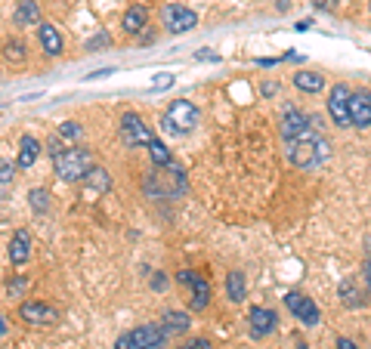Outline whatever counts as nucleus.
<instances>
[{"mask_svg": "<svg viewBox=\"0 0 371 349\" xmlns=\"http://www.w3.org/2000/svg\"><path fill=\"white\" fill-rule=\"evenodd\" d=\"M288 158H291L294 167H315L319 161L328 158V143L315 133H306L300 139H288Z\"/></svg>", "mask_w": 371, "mask_h": 349, "instance_id": "f257e3e1", "label": "nucleus"}, {"mask_svg": "<svg viewBox=\"0 0 371 349\" xmlns=\"http://www.w3.org/2000/svg\"><path fill=\"white\" fill-rule=\"evenodd\" d=\"M245 290H248L245 275H241V272H229L226 275V297L232 300V303H241V300H245Z\"/></svg>", "mask_w": 371, "mask_h": 349, "instance_id": "4be33fe9", "label": "nucleus"}, {"mask_svg": "<svg viewBox=\"0 0 371 349\" xmlns=\"http://www.w3.org/2000/svg\"><path fill=\"white\" fill-rule=\"evenodd\" d=\"M306 133H312L310 118H306L303 111H297V108H285V115H282V136L285 139H300Z\"/></svg>", "mask_w": 371, "mask_h": 349, "instance_id": "9b49d317", "label": "nucleus"}, {"mask_svg": "<svg viewBox=\"0 0 371 349\" xmlns=\"http://www.w3.org/2000/svg\"><path fill=\"white\" fill-rule=\"evenodd\" d=\"M285 306H288V313H291L294 318H300L303 325H319V318H322L319 306H315L306 294H300V290H288V294H285Z\"/></svg>", "mask_w": 371, "mask_h": 349, "instance_id": "6e6552de", "label": "nucleus"}, {"mask_svg": "<svg viewBox=\"0 0 371 349\" xmlns=\"http://www.w3.org/2000/svg\"><path fill=\"white\" fill-rule=\"evenodd\" d=\"M28 257H31V235L25 229H19L13 235V241H9V263H13V266H22Z\"/></svg>", "mask_w": 371, "mask_h": 349, "instance_id": "2eb2a0df", "label": "nucleus"}, {"mask_svg": "<svg viewBox=\"0 0 371 349\" xmlns=\"http://www.w3.org/2000/svg\"><path fill=\"white\" fill-rule=\"evenodd\" d=\"M0 334H4V337L9 334V325H6V315H4V318H0Z\"/></svg>", "mask_w": 371, "mask_h": 349, "instance_id": "4c0bfd02", "label": "nucleus"}, {"mask_svg": "<svg viewBox=\"0 0 371 349\" xmlns=\"http://www.w3.org/2000/svg\"><path fill=\"white\" fill-rule=\"evenodd\" d=\"M365 281H368V290H371V260L365 263Z\"/></svg>", "mask_w": 371, "mask_h": 349, "instance_id": "58836bf2", "label": "nucleus"}, {"mask_svg": "<svg viewBox=\"0 0 371 349\" xmlns=\"http://www.w3.org/2000/svg\"><path fill=\"white\" fill-rule=\"evenodd\" d=\"M337 349H359V346L352 343V340H347V337H340V340H337Z\"/></svg>", "mask_w": 371, "mask_h": 349, "instance_id": "72a5a7b5", "label": "nucleus"}, {"mask_svg": "<svg viewBox=\"0 0 371 349\" xmlns=\"http://www.w3.org/2000/svg\"><path fill=\"white\" fill-rule=\"evenodd\" d=\"M180 349H213V346H210V340H204V337H195V340H189Z\"/></svg>", "mask_w": 371, "mask_h": 349, "instance_id": "c85d7f7f", "label": "nucleus"}, {"mask_svg": "<svg viewBox=\"0 0 371 349\" xmlns=\"http://www.w3.org/2000/svg\"><path fill=\"white\" fill-rule=\"evenodd\" d=\"M148 155H152V164L155 167H171L173 158L171 152H167V146L161 143V139H152V146H148Z\"/></svg>", "mask_w": 371, "mask_h": 349, "instance_id": "b1692460", "label": "nucleus"}, {"mask_svg": "<svg viewBox=\"0 0 371 349\" xmlns=\"http://www.w3.org/2000/svg\"><path fill=\"white\" fill-rule=\"evenodd\" d=\"M83 179H87V192L90 195H102V192H108V188H111V176L102 171V167H93Z\"/></svg>", "mask_w": 371, "mask_h": 349, "instance_id": "aec40b11", "label": "nucleus"}, {"mask_svg": "<svg viewBox=\"0 0 371 349\" xmlns=\"http://www.w3.org/2000/svg\"><path fill=\"white\" fill-rule=\"evenodd\" d=\"M53 171L62 183H78L93 171V155L90 148H65L59 158H53Z\"/></svg>", "mask_w": 371, "mask_h": 349, "instance_id": "f03ea898", "label": "nucleus"}, {"mask_svg": "<svg viewBox=\"0 0 371 349\" xmlns=\"http://www.w3.org/2000/svg\"><path fill=\"white\" fill-rule=\"evenodd\" d=\"M310 25H312V22H310V19H303V22H297L294 28H297V31H306V28H310Z\"/></svg>", "mask_w": 371, "mask_h": 349, "instance_id": "e433bc0d", "label": "nucleus"}, {"mask_svg": "<svg viewBox=\"0 0 371 349\" xmlns=\"http://www.w3.org/2000/svg\"><path fill=\"white\" fill-rule=\"evenodd\" d=\"M28 198H31V207H34V211H46V198H50V195H46L44 192V188H34V192L31 195H28Z\"/></svg>", "mask_w": 371, "mask_h": 349, "instance_id": "bb28decb", "label": "nucleus"}, {"mask_svg": "<svg viewBox=\"0 0 371 349\" xmlns=\"http://www.w3.org/2000/svg\"><path fill=\"white\" fill-rule=\"evenodd\" d=\"M294 87L303 90V93H319L325 87V78L322 74H315V71H297L294 74Z\"/></svg>", "mask_w": 371, "mask_h": 349, "instance_id": "412c9836", "label": "nucleus"}, {"mask_svg": "<svg viewBox=\"0 0 371 349\" xmlns=\"http://www.w3.org/2000/svg\"><path fill=\"white\" fill-rule=\"evenodd\" d=\"M83 133L81 124H74V121H65V124H59V136H68V139H78Z\"/></svg>", "mask_w": 371, "mask_h": 349, "instance_id": "a878e982", "label": "nucleus"}, {"mask_svg": "<svg viewBox=\"0 0 371 349\" xmlns=\"http://www.w3.org/2000/svg\"><path fill=\"white\" fill-rule=\"evenodd\" d=\"M275 90H278V87H275L273 81H269V84H263V90H260V93H263V96H275Z\"/></svg>", "mask_w": 371, "mask_h": 349, "instance_id": "473e14b6", "label": "nucleus"}, {"mask_svg": "<svg viewBox=\"0 0 371 349\" xmlns=\"http://www.w3.org/2000/svg\"><path fill=\"white\" fill-rule=\"evenodd\" d=\"M37 19H41L37 0H19V6L13 9V22L25 28V25H37Z\"/></svg>", "mask_w": 371, "mask_h": 349, "instance_id": "a211bd4d", "label": "nucleus"}, {"mask_svg": "<svg viewBox=\"0 0 371 349\" xmlns=\"http://www.w3.org/2000/svg\"><path fill=\"white\" fill-rule=\"evenodd\" d=\"M183 288H192V309L195 313H201L204 306L210 303V281L201 275V272H192V269H183L180 275H176Z\"/></svg>", "mask_w": 371, "mask_h": 349, "instance_id": "0eeeda50", "label": "nucleus"}, {"mask_svg": "<svg viewBox=\"0 0 371 349\" xmlns=\"http://www.w3.org/2000/svg\"><path fill=\"white\" fill-rule=\"evenodd\" d=\"M121 139H124V146L130 148H139V146H152V130L143 124V118L133 115V111H127L124 118H121Z\"/></svg>", "mask_w": 371, "mask_h": 349, "instance_id": "39448f33", "label": "nucleus"}, {"mask_svg": "<svg viewBox=\"0 0 371 349\" xmlns=\"http://www.w3.org/2000/svg\"><path fill=\"white\" fill-rule=\"evenodd\" d=\"M37 158H41V143L34 136H22L19 139V167H34Z\"/></svg>", "mask_w": 371, "mask_h": 349, "instance_id": "f3484780", "label": "nucleus"}, {"mask_svg": "<svg viewBox=\"0 0 371 349\" xmlns=\"http://www.w3.org/2000/svg\"><path fill=\"white\" fill-rule=\"evenodd\" d=\"M319 9H334V0H312Z\"/></svg>", "mask_w": 371, "mask_h": 349, "instance_id": "f704fd0d", "label": "nucleus"}, {"mask_svg": "<svg viewBox=\"0 0 371 349\" xmlns=\"http://www.w3.org/2000/svg\"><path fill=\"white\" fill-rule=\"evenodd\" d=\"M350 118L352 127H371V93L356 90L350 96Z\"/></svg>", "mask_w": 371, "mask_h": 349, "instance_id": "f8f14e48", "label": "nucleus"}, {"mask_svg": "<svg viewBox=\"0 0 371 349\" xmlns=\"http://www.w3.org/2000/svg\"><path fill=\"white\" fill-rule=\"evenodd\" d=\"M167 337H171V331L164 328V322H148V325H139L130 331V340H133L136 349H161L167 343Z\"/></svg>", "mask_w": 371, "mask_h": 349, "instance_id": "1a4fd4ad", "label": "nucleus"}, {"mask_svg": "<svg viewBox=\"0 0 371 349\" xmlns=\"http://www.w3.org/2000/svg\"><path fill=\"white\" fill-rule=\"evenodd\" d=\"M248 322H250V334H254V337H266V334L275 331L278 315L273 313V309H266V306H254L248 313Z\"/></svg>", "mask_w": 371, "mask_h": 349, "instance_id": "ddd939ff", "label": "nucleus"}, {"mask_svg": "<svg viewBox=\"0 0 371 349\" xmlns=\"http://www.w3.org/2000/svg\"><path fill=\"white\" fill-rule=\"evenodd\" d=\"M161 22L171 34H183V31H192V28L198 25V16H195L192 9H186L183 4H167L161 9Z\"/></svg>", "mask_w": 371, "mask_h": 349, "instance_id": "423d86ee", "label": "nucleus"}, {"mask_svg": "<svg viewBox=\"0 0 371 349\" xmlns=\"http://www.w3.org/2000/svg\"><path fill=\"white\" fill-rule=\"evenodd\" d=\"M108 44V34H99V37H93V41L87 44V50H96V46H106Z\"/></svg>", "mask_w": 371, "mask_h": 349, "instance_id": "c756f323", "label": "nucleus"}, {"mask_svg": "<svg viewBox=\"0 0 371 349\" xmlns=\"http://www.w3.org/2000/svg\"><path fill=\"white\" fill-rule=\"evenodd\" d=\"M4 56H6L9 62H22V59H25V53H22V44H19V41H9V44H6V53H4Z\"/></svg>", "mask_w": 371, "mask_h": 349, "instance_id": "393cba45", "label": "nucleus"}, {"mask_svg": "<svg viewBox=\"0 0 371 349\" xmlns=\"http://www.w3.org/2000/svg\"><path fill=\"white\" fill-rule=\"evenodd\" d=\"M161 322H164V328L171 334H183V331H189V325H192L189 315H186V313H173V309H171V313H164Z\"/></svg>", "mask_w": 371, "mask_h": 349, "instance_id": "5701e85b", "label": "nucleus"}, {"mask_svg": "<svg viewBox=\"0 0 371 349\" xmlns=\"http://www.w3.org/2000/svg\"><path fill=\"white\" fill-rule=\"evenodd\" d=\"M19 315L31 325H56L59 322V313L50 303H41V300H28V303L19 306Z\"/></svg>", "mask_w": 371, "mask_h": 349, "instance_id": "9d476101", "label": "nucleus"}, {"mask_svg": "<svg viewBox=\"0 0 371 349\" xmlns=\"http://www.w3.org/2000/svg\"><path fill=\"white\" fill-rule=\"evenodd\" d=\"M164 285H167V278H164V275H155V278H152V288H158V290H161Z\"/></svg>", "mask_w": 371, "mask_h": 349, "instance_id": "c9c22d12", "label": "nucleus"}, {"mask_svg": "<svg viewBox=\"0 0 371 349\" xmlns=\"http://www.w3.org/2000/svg\"><path fill=\"white\" fill-rule=\"evenodd\" d=\"M22 290H25V281H22V278H16V281H9V285H6V294H9V297H19Z\"/></svg>", "mask_w": 371, "mask_h": 349, "instance_id": "cd10ccee", "label": "nucleus"}, {"mask_svg": "<svg viewBox=\"0 0 371 349\" xmlns=\"http://www.w3.org/2000/svg\"><path fill=\"white\" fill-rule=\"evenodd\" d=\"M37 37H41V46H44L46 56H59L65 50V41H62L59 28H56L53 22H41V25H37Z\"/></svg>", "mask_w": 371, "mask_h": 349, "instance_id": "4468645a", "label": "nucleus"}, {"mask_svg": "<svg viewBox=\"0 0 371 349\" xmlns=\"http://www.w3.org/2000/svg\"><path fill=\"white\" fill-rule=\"evenodd\" d=\"M146 22H148V9L146 6H127L124 9V16H121V25H124V31L127 34H139L146 28Z\"/></svg>", "mask_w": 371, "mask_h": 349, "instance_id": "dca6fc26", "label": "nucleus"}, {"mask_svg": "<svg viewBox=\"0 0 371 349\" xmlns=\"http://www.w3.org/2000/svg\"><path fill=\"white\" fill-rule=\"evenodd\" d=\"M115 349H136V346H133V340H130V334H124V337H118Z\"/></svg>", "mask_w": 371, "mask_h": 349, "instance_id": "7c9ffc66", "label": "nucleus"}, {"mask_svg": "<svg viewBox=\"0 0 371 349\" xmlns=\"http://www.w3.org/2000/svg\"><path fill=\"white\" fill-rule=\"evenodd\" d=\"M337 294H340V303L347 306V309H359L362 303H365V294H362V288H359L352 278H343V281H340V290H337Z\"/></svg>", "mask_w": 371, "mask_h": 349, "instance_id": "6ab92c4d", "label": "nucleus"}, {"mask_svg": "<svg viewBox=\"0 0 371 349\" xmlns=\"http://www.w3.org/2000/svg\"><path fill=\"white\" fill-rule=\"evenodd\" d=\"M350 96L352 90L347 84H334L331 93H328V115L337 127H352V118H350Z\"/></svg>", "mask_w": 371, "mask_h": 349, "instance_id": "20e7f679", "label": "nucleus"}, {"mask_svg": "<svg viewBox=\"0 0 371 349\" xmlns=\"http://www.w3.org/2000/svg\"><path fill=\"white\" fill-rule=\"evenodd\" d=\"M195 124H198V108H195L189 99H173L164 121H161L164 133H173V136H186Z\"/></svg>", "mask_w": 371, "mask_h": 349, "instance_id": "7ed1b4c3", "label": "nucleus"}, {"mask_svg": "<svg viewBox=\"0 0 371 349\" xmlns=\"http://www.w3.org/2000/svg\"><path fill=\"white\" fill-rule=\"evenodd\" d=\"M0 179H4V188L9 186V179H13V164H9V161H4V176H0Z\"/></svg>", "mask_w": 371, "mask_h": 349, "instance_id": "2f4dec72", "label": "nucleus"}]
</instances>
